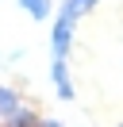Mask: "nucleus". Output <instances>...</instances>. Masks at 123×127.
I'll return each mask as SVG.
<instances>
[{"mask_svg":"<svg viewBox=\"0 0 123 127\" xmlns=\"http://www.w3.org/2000/svg\"><path fill=\"white\" fill-rule=\"evenodd\" d=\"M69 42H73V19L58 16V23H54V31H50V50H54V58H69Z\"/></svg>","mask_w":123,"mask_h":127,"instance_id":"f257e3e1","label":"nucleus"},{"mask_svg":"<svg viewBox=\"0 0 123 127\" xmlns=\"http://www.w3.org/2000/svg\"><path fill=\"white\" fill-rule=\"evenodd\" d=\"M50 77H54V89H58L62 100H73V81H69V65H65V58H54V62H50Z\"/></svg>","mask_w":123,"mask_h":127,"instance_id":"f03ea898","label":"nucleus"},{"mask_svg":"<svg viewBox=\"0 0 123 127\" xmlns=\"http://www.w3.org/2000/svg\"><path fill=\"white\" fill-rule=\"evenodd\" d=\"M23 104H19V93L15 89H8V85H0V119H8V116H15Z\"/></svg>","mask_w":123,"mask_h":127,"instance_id":"7ed1b4c3","label":"nucleus"},{"mask_svg":"<svg viewBox=\"0 0 123 127\" xmlns=\"http://www.w3.org/2000/svg\"><path fill=\"white\" fill-rule=\"evenodd\" d=\"M19 8L31 19H50V0H19Z\"/></svg>","mask_w":123,"mask_h":127,"instance_id":"20e7f679","label":"nucleus"},{"mask_svg":"<svg viewBox=\"0 0 123 127\" xmlns=\"http://www.w3.org/2000/svg\"><path fill=\"white\" fill-rule=\"evenodd\" d=\"M4 127H38V116H35L31 108H19L15 116H8V119H4Z\"/></svg>","mask_w":123,"mask_h":127,"instance_id":"39448f33","label":"nucleus"},{"mask_svg":"<svg viewBox=\"0 0 123 127\" xmlns=\"http://www.w3.org/2000/svg\"><path fill=\"white\" fill-rule=\"evenodd\" d=\"M85 12H89V8H85L81 0H65V4H62V16H65V19H73V23L85 16Z\"/></svg>","mask_w":123,"mask_h":127,"instance_id":"423d86ee","label":"nucleus"},{"mask_svg":"<svg viewBox=\"0 0 123 127\" xmlns=\"http://www.w3.org/2000/svg\"><path fill=\"white\" fill-rule=\"evenodd\" d=\"M38 127H65L62 119H38Z\"/></svg>","mask_w":123,"mask_h":127,"instance_id":"0eeeda50","label":"nucleus"},{"mask_svg":"<svg viewBox=\"0 0 123 127\" xmlns=\"http://www.w3.org/2000/svg\"><path fill=\"white\" fill-rule=\"evenodd\" d=\"M81 4H85V8H96V0H81Z\"/></svg>","mask_w":123,"mask_h":127,"instance_id":"6e6552de","label":"nucleus"},{"mask_svg":"<svg viewBox=\"0 0 123 127\" xmlns=\"http://www.w3.org/2000/svg\"><path fill=\"white\" fill-rule=\"evenodd\" d=\"M0 127H4V123H0Z\"/></svg>","mask_w":123,"mask_h":127,"instance_id":"1a4fd4ad","label":"nucleus"},{"mask_svg":"<svg viewBox=\"0 0 123 127\" xmlns=\"http://www.w3.org/2000/svg\"><path fill=\"white\" fill-rule=\"evenodd\" d=\"M119 127H123V123H119Z\"/></svg>","mask_w":123,"mask_h":127,"instance_id":"9d476101","label":"nucleus"}]
</instances>
